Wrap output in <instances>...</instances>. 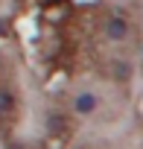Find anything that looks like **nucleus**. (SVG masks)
I'll use <instances>...</instances> for the list:
<instances>
[{
    "label": "nucleus",
    "mask_w": 143,
    "mask_h": 149,
    "mask_svg": "<svg viewBox=\"0 0 143 149\" xmlns=\"http://www.w3.org/2000/svg\"><path fill=\"white\" fill-rule=\"evenodd\" d=\"M114 73H117L120 79H126V76H128V67H126V64H117V67H114Z\"/></svg>",
    "instance_id": "nucleus-5"
},
{
    "label": "nucleus",
    "mask_w": 143,
    "mask_h": 149,
    "mask_svg": "<svg viewBox=\"0 0 143 149\" xmlns=\"http://www.w3.org/2000/svg\"><path fill=\"white\" fill-rule=\"evenodd\" d=\"M105 35H108L111 41H123V38L128 35V24H126V18H123V15H111V18L105 21Z\"/></svg>",
    "instance_id": "nucleus-1"
},
{
    "label": "nucleus",
    "mask_w": 143,
    "mask_h": 149,
    "mask_svg": "<svg viewBox=\"0 0 143 149\" xmlns=\"http://www.w3.org/2000/svg\"><path fill=\"white\" fill-rule=\"evenodd\" d=\"M15 94L9 88H0V117H15Z\"/></svg>",
    "instance_id": "nucleus-3"
},
{
    "label": "nucleus",
    "mask_w": 143,
    "mask_h": 149,
    "mask_svg": "<svg viewBox=\"0 0 143 149\" xmlns=\"http://www.w3.org/2000/svg\"><path fill=\"white\" fill-rule=\"evenodd\" d=\"M6 35V24H3V18H0V38Z\"/></svg>",
    "instance_id": "nucleus-6"
},
{
    "label": "nucleus",
    "mask_w": 143,
    "mask_h": 149,
    "mask_svg": "<svg viewBox=\"0 0 143 149\" xmlns=\"http://www.w3.org/2000/svg\"><path fill=\"white\" fill-rule=\"evenodd\" d=\"M96 105H99V100H96L94 94H79V97L73 100V111H76V114H91Z\"/></svg>",
    "instance_id": "nucleus-2"
},
{
    "label": "nucleus",
    "mask_w": 143,
    "mask_h": 149,
    "mask_svg": "<svg viewBox=\"0 0 143 149\" xmlns=\"http://www.w3.org/2000/svg\"><path fill=\"white\" fill-rule=\"evenodd\" d=\"M47 129L56 132V134H64V132L70 129V123H67L64 114H50V117H47Z\"/></svg>",
    "instance_id": "nucleus-4"
}]
</instances>
